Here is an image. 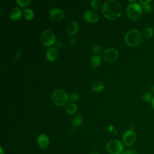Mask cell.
<instances>
[{
  "label": "cell",
  "instance_id": "obj_13",
  "mask_svg": "<svg viewBox=\"0 0 154 154\" xmlns=\"http://www.w3.org/2000/svg\"><path fill=\"white\" fill-rule=\"evenodd\" d=\"M22 15V11L21 9L19 7L13 8L9 13V17L12 20H19L21 17Z\"/></svg>",
  "mask_w": 154,
  "mask_h": 154
},
{
  "label": "cell",
  "instance_id": "obj_26",
  "mask_svg": "<svg viewBox=\"0 0 154 154\" xmlns=\"http://www.w3.org/2000/svg\"><path fill=\"white\" fill-rule=\"evenodd\" d=\"M108 130L109 131V132L112 134L113 135H116L117 134V130L116 129V128L112 126V125H109L108 128Z\"/></svg>",
  "mask_w": 154,
  "mask_h": 154
},
{
  "label": "cell",
  "instance_id": "obj_15",
  "mask_svg": "<svg viewBox=\"0 0 154 154\" xmlns=\"http://www.w3.org/2000/svg\"><path fill=\"white\" fill-rule=\"evenodd\" d=\"M91 88L96 92H101L105 88V85L102 82L95 81L91 85Z\"/></svg>",
  "mask_w": 154,
  "mask_h": 154
},
{
  "label": "cell",
  "instance_id": "obj_1",
  "mask_svg": "<svg viewBox=\"0 0 154 154\" xmlns=\"http://www.w3.org/2000/svg\"><path fill=\"white\" fill-rule=\"evenodd\" d=\"M102 13L109 20H116L119 18L122 12L120 4L116 1L110 0L106 1L102 6Z\"/></svg>",
  "mask_w": 154,
  "mask_h": 154
},
{
  "label": "cell",
  "instance_id": "obj_29",
  "mask_svg": "<svg viewBox=\"0 0 154 154\" xmlns=\"http://www.w3.org/2000/svg\"><path fill=\"white\" fill-rule=\"evenodd\" d=\"M69 43L72 46H75L77 45L76 40L74 37H71L69 40Z\"/></svg>",
  "mask_w": 154,
  "mask_h": 154
},
{
  "label": "cell",
  "instance_id": "obj_14",
  "mask_svg": "<svg viewBox=\"0 0 154 154\" xmlns=\"http://www.w3.org/2000/svg\"><path fill=\"white\" fill-rule=\"evenodd\" d=\"M78 31V25L75 21L70 22L67 26V33L73 36L75 35Z\"/></svg>",
  "mask_w": 154,
  "mask_h": 154
},
{
  "label": "cell",
  "instance_id": "obj_18",
  "mask_svg": "<svg viewBox=\"0 0 154 154\" xmlns=\"http://www.w3.org/2000/svg\"><path fill=\"white\" fill-rule=\"evenodd\" d=\"M153 34V29L152 27H150V26H147L145 28H144L142 33V35L146 38H151Z\"/></svg>",
  "mask_w": 154,
  "mask_h": 154
},
{
  "label": "cell",
  "instance_id": "obj_4",
  "mask_svg": "<svg viewBox=\"0 0 154 154\" xmlns=\"http://www.w3.org/2000/svg\"><path fill=\"white\" fill-rule=\"evenodd\" d=\"M142 7L137 2H133L129 4L126 8L127 16L132 20H138L141 16Z\"/></svg>",
  "mask_w": 154,
  "mask_h": 154
},
{
  "label": "cell",
  "instance_id": "obj_20",
  "mask_svg": "<svg viewBox=\"0 0 154 154\" xmlns=\"http://www.w3.org/2000/svg\"><path fill=\"white\" fill-rule=\"evenodd\" d=\"M23 15L25 19H26L28 20H30L32 19V18L34 17V11L31 9L26 8L23 11Z\"/></svg>",
  "mask_w": 154,
  "mask_h": 154
},
{
  "label": "cell",
  "instance_id": "obj_21",
  "mask_svg": "<svg viewBox=\"0 0 154 154\" xmlns=\"http://www.w3.org/2000/svg\"><path fill=\"white\" fill-rule=\"evenodd\" d=\"M142 10L144 13H146L147 14H151L153 13V8L151 4H148L146 5H142Z\"/></svg>",
  "mask_w": 154,
  "mask_h": 154
},
{
  "label": "cell",
  "instance_id": "obj_28",
  "mask_svg": "<svg viewBox=\"0 0 154 154\" xmlns=\"http://www.w3.org/2000/svg\"><path fill=\"white\" fill-rule=\"evenodd\" d=\"M122 154H137V152L134 149H128L125 151H123Z\"/></svg>",
  "mask_w": 154,
  "mask_h": 154
},
{
  "label": "cell",
  "instance_id": "obj_22",
  "mask_svg": "<svg viewBox=\"0 0 154 154\" xmlns=\"http://www.w3.org/2000/svg\"><path fill=\"white\" fill-rule=\"evenodd\" d=\"M90 3L91 7H92V8L95 10L99 9L100 5V1L99 0H92Z\"/></svg>",
  "mask_w": 154,
  "mask_h": 154
},
{
  "label": "cell",
  "instance_id": "obj_34",
  "mask_svg": "<svg viewBox=\"0 0 154 154\" xmlns=\"http://www.w3.org/2000/svg\"><path fill=\"white\" fill-rule=\"evenodd\" d=\"M90 154H99V153L98 152L94 150V151H92V152L90 153Z\"/></svg>",
  "mask_w": 154,
  "mask_h": 154
},
{
  "label": "cell",
  "instance_id": "obj_11",
  "mask_svg": "<svg viewBox=\"0 0 154 154\" xmlns=\"http://www.w3.org/2000/svg\"><path fill=\"white\" fill-rule=\"evenodd\" d=\"M49 16L55 20H60L64 17V13L60 8H53L49 11Z\"/></svg>",
  "mask_w": 154,
  "mask_h": 154
},
{
  "label": "cell",
  "instance_id": "obj_35",
  "mask_svg": "<svg viewBox=\"0 0 154 154\" xmlns=\"http://www.w3.org/2000/svg\"><path fill=\"white\" fill-rule=\"evenodd\" d=\"M1 154H4V151L2 149V147H1Z\"/></svg>",
  "mask_w": 154,
  "mask_h": 154
},
{
  "label": "cell",
  "instance_id": "obj_2",
  "mask_svg": "<svg viewBox=\"0 0 154 154\" xmlns=\"http://www.w3.org/2000/svg\"><path fill=\"white\" fill-rule=\"evenodd\" d=\"M143 40L142 34L137 29L129 31L125 35V41L126 45L130 47L138 46Z\"/></svg>",
  "mask_w": 154,
  "mask_h": 154
},
{
  "label": "cell",
  "instance_id": "obj_17",
  "mask_svg": "<svg viewBox=\"0 0 154 154\" xmlns=\"http://www.w3.org/2000/svg\"><path fill=\"white\" fill-rule=\"evenodd\" d=\"M77 110V106L76 105L71 102L67 103V104L66 105V111L69 115H73L76 113Z\"/></svg>",
  "mask_w": 154,
  "mask_h": 154
},
{
  "label": "cell",
  "instance_id": "obj_7",
  "mask_svg": "<svg viewBox=\"0 0 154 154\" xmlns=\"http://www.w3.org/2000/svg\"><path fill=\"white\" fill-rule=\"evenodd\" d=\"M119 52L117 49L113 48H110L105 49L102 54V57L105 61L107 63H112L119 58Z\"/></svg>",
  "mask_w": 154,
  "mask_h": 154
},
{
  "label": "cell",
  "instance_id": "obj_24",
  "mask_svg": "<svg viewBox=\"0 0 154 154\" xmlns=\"http://www.w3.org/2000/svg\"><path fill=\"white\" fill-rule=\"evenodd\" d=\"M16 2L20 6L24 7L28 6L31 3V1L30 0H25V1L24 0H17Z\"/></svg>",
  "mask_w": 154,
  "mask_h": 154
},
{
  "label": "cell",
  "instance_id": "obj_3",
  "mask_svg": "<svg viewBox=\"0 0 154 154\" xmlns=\"http://www.w3.org/2000/svg\"><path fill=\"white\" fill-rule=\"evenodd\" d=\"M69 100V96L66 91L63 89H57L53 91L51 95V100L57 106H61L66 105Z\"/></svg>",
  "mask_w": 154,
  "mask_h": 154
},
{
  "label": "cell",
  "instance_id": "obj_5",
  "mask_svg": "<svg viewBox=\"0 0 154 154\" xmlns=\"http://www.w3.org/2000/svg\"><path fill=\"white\" fill-rule=\"evenodd\" d=\"M106 149L109 154H122L124 150V146L120 141L111 140L107 143Z\"/></svg>",
  "mask_w": 154,
  "mask_h": 154
},
{
  "label": "cell",
  "instance_id": "obj_30",
  "mask_svg": "<svg viewBox=\"0 0 154 154\" xmlns=\"http://www.w3.org/2000/svg\"><path fill=\"white\" fill-rule=\"evenodd\" d=\"M20 55H21V52H20V51L17 50V51L16 52V53H15V55H14L15 59H16V60L19 59L20 57Z\"/></svg>",
  "mask_w": 154,
  "mask_h": 154
},
{
  "label": "cell",
  "instance_id": "obj_32",
  "mask_svg": "<svg viewBox=\"0 0 154 154\" xmlns=\"http://www.w3.org/2000/svg\"><path fill=\"white\" fill-rule=\"evenodd\" d=\"M55 46L59 48H61L63 46V43L61 41H57L55 42Z\"/></svg>",
  "mask_w": 154,
  "mask_h": 154
},
{
  "label": "cell",
  "instance_id": "obj_6",
  "mask_svg": "<svg viewBox=\"0 0 154 154\" xmlns=\"http://www.w3.org/2000/svg\"><path fill=\"white\" fill-rule=\"evenodd\" d=\"M41 42L45 46H50L55 43V37L51 30L46 29L41 35Z\"/></svg>",
  "mask_w": 154,
  "mask_h": 154
},
{
  "label": "cell",
  "instance_id": "obj_31",
  "mask_svg": "<svg viewBox=\"0 0 154 154\" xmlns=\"http://www.w3.org/2000/svg\"><path fill=\"white\" fill-rule=\"evenodd\" d=\"M139 2L141 5H146V4H149L151 2V1L150 0H145V1H140Z\"/></svg>",
  "mask_w": 154,
  "mask_h": 154
},
{
  "label": "cell",
  "instance_id": "obj_27",
  "mask_svg": "<svg viewBox=\"0 0 154 154\" xmlns=\"http://www.w3.org/2000/svg\"><path fill=\"white\" fill-rule=\"evenodd\" d=\"M92 50H93V51L94 53H97V54L100 53V51H101L100 47L99 46H98V45H94L93 46V47H92Z\"/></svg>",
  "mask_w": 154,
  "mask_h": 154
},
{
  "label": "cell",
  "instance_id": "obj_25",
  "mask_svg": "<svg viewBox=\"0 0 154 154\" xmlns=\"http://www.w3.org/2000/svg\"><path fill=\"white\" fill-rule=\"evenodd\" d=\"M69 97L70 100L73 102L78 101L79 99V95L77 93H72L70 94V95Z\"/></svg>",
  "mask_w": 154,
  "mask_h": 154
},
{
  "label": "cell",
  "instance_id": "obj_16",
  "mask_svg": "<svg viewBox=\"0 0 154 154\" xmlns=\"http://www.w3.org/2000/svg\"><path fill=\"white\" fill-rule=\"evenodd\" d=\"M101 61V57L99 55H94L90 58V66L93 68H96L100 64Z\"/></svg>",
  "mask_w": 154,
  "mask_h": 154
},
{
  "label": "cell",
  "instance_id": "obj_12",
  "mask_svg": "<svg viewBox=\"0 0 154 154\" xmlns=\"http://www.w3.org/2000/svg\"><path fill=\"white\" fill-rule=\"evenodd\" d=\"M58 56V51L55 47L48 48L46 52V59L51 62L55 61Z\"/></svg>",
  "mask_w": 154,
  "mask_h": 154
},
{
  "label": "cell",
  "instance_id": "obj_23",
  "mask_svg": "<svg viewBox=\"0 0 154 154\" xmlns=\"http://www.w3.org/2000/svg\"><path fill=\"white\" fill-rule=\"evenodd\" d=\"M152 98V94L150 92H146L143 95V99L146 102H151Z\"/></svg>",
  "mask_w": 154,
  "mask_h": 154
},
{
  "label": "cell",
  "instance_id": "obj_19",
  "mask_svg": "<svg viewBox=\"0 0 154 154\" xmlns=\"http://www.w3.org/2000/svg\"><path fill=\"white\" fill-rule=\"evenodd\" d=\"M82 121H83V118L82 115L79 114H77L72 120V125L74 127H78L81 125V123H82Z\"/></svg>",
  "mask_w": 154,
  "mask_h": 154
},
{
  "label": "cell",
  "instance_id": "obj_33",
  "mask_svg": "<svg viewBox=\"0 0 154 154\" xmlns=\"http://www.w3.org/2000/svg\"><path fill=\"white\" fill-rule=\"evenodd\" d=\"M150 103H151V106H152V108L154 109V97H153V98H152V99Z\"/></svg>",
  "mask_w": 154,
  "mask_h": 154
},
{
  "label": "cell",
  "instance_id": "obj_8",
  "mask_svg": "<svg viewBox=\"0 0 154 154\" xmlns=\"http://www.w3.org/2000/svg\"><path fill=\"white\" fill-rule=\"evenodd\" d=\"M123 144L127 147L132 146L137 140V135L133 129H129L126 131L123 135Z\"/></svg>",
  "mask_w": 154,
  "mask_h": 154
},
{
  "label": "cell",
  "instance_id": "obj_9",
  "mask_svg": "<svg viewBox=\"0 0 154 154\" xmlns=\"http://www.w3.org/2000/svg\"><path fill=\"white\" fill-rule=\"evenodd\" d=\"M37 144L40 149H46L49 144V138L48 136L44 134L39 135L37 138Z\"/></svg>",
  "mask_w": 154,
  "mask_h": 154
},
{
  "label": "cell",
  "instance_id": "obj_10",
  "mask_svg": "<svg viewBox=\"0 0 154 154\" xmlns=\"http://www.w3.org/2000/svg\"><path fill=\"white\" fill-rule=\"evenodd\" d=\"M84 19L89 23H96L99 20L97 14L93 10H87L84 14Z\"/></svg>",
  "mask_w": 154,
  "mask_h": 154
}]
</instances>
